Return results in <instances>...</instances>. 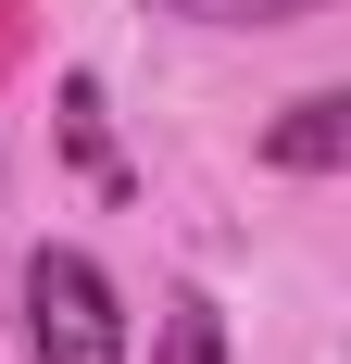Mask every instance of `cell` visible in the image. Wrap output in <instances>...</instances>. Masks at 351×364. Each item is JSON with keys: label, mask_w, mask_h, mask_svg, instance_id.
<instances>
[{"label": "cell", "mask_w": 351, "mask_h": 364, "mask_svg": "<svg viewBox=\"0 0 351 364\" xmlns=\"http://www.w3.org/2000/svg\"><path fill=\"white\" fill-rule=\"evenodd\" d=\"M151 13H176V26H301V13H326V0H151Z\"/></svg>", "instance_id": "cell-4"}, {"label": "cell", "mask_w": 351, "mask_h": 364, "mask_svg": "<svg viewBox=\"0 0 351 364\" xmlns=\"http://www.w3.org/2000/svg\"><path fill=\"white\" fill-rule=\"evenodd\" d=\"M163 364H226V314H213L201 289L163 301Z\"/></svg>", "instance_id": "cell-3"}, {"label": "cell", "mask_w": 351, "mask_h": 364, "mask_svg": "<svg viewBox=\"0 0 351 364\" xmlns=\"http://www.w3.org/2000/svg\"><path fill=\"white\" fill-rule=\"evenodd\" d=\"M26 352L38 364H126V289L101 277V252H26Z\"/></svg>", "instance_id": "cell-1"}, {"label": "cell", "mask_w": 351, "mask_h": 364, "mask_svg": "<svg viewBox=\"0 0 351 364\" xmlns=\"http://www.w3.org/2000/svg\"><path fill=\"white\" fill-rule=\"evenodd\" d=\"M339 139H351V101H339V88H314V101H288L276 164H288V176H326V164H339Z\"/></svg>", "instance_id": "cell-2"}]
</instances>
